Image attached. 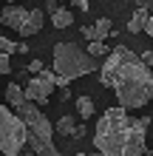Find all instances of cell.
<instances>
[{
	"mask_svg": "<svg viewBox=\"0 0 153 156\" xmlns=\"http://www.w3.org/2000/svg\"><path fill=\"white\" fill-rule=\"evenodd\" d=\"M57 133L60 136H77L79 139V136H85V125L82 122L77 125V116H62L57 122Z\"/></svg>",
	"mask_w": 153,
	"mask_h": 156,
	"instance_id": "obj_8",
	"label": "cell"
},
{
	"mask_svg": "<svg viewBox=\"0 0 153 156\" xmlns=\"http://www.w3.org/2000/svg\"><path fill=\"white\" fill-rule=\"evenodd\" d=\"M79 31H82V37H85V40H96V29H94V26H82Z\"/></svg>",
	"mask_w": 153,
	"mask_h": 156,
	"instance_id": "obj_18",
	"label": "cell"
},
{
	"mask_svg": "<svg viewBox=\"0 0 153 156\" xmlns=\"http://www.w3.org/2000/svg\"><path fill=\"white\" fill-rule=\"evenodd\" d=\"M88 51H91L94 57H105V54H111V51H108V45H105V40H99V37H96V40H88Z\"/></svg>",
	"mask_w": 153,
	"mask_h": 156,
	"instance_id": "obj_14",
	"label": "cell"
},
{
	"mask_svg": "<svg viewBox=\"0 0 153 156\" xmlns=\"http://www.w3.org/2000/svg\"><path fill=\"white\" fill-rule=\"evenodd\" d=\"M43 6H46V12H48V17H51L57 9H62V0H43Z\"/></svg>",
	"mask_w": 153,
	"mask_h": 156,
	"instance_id": "obj_17",
	"label": "cell"
},
{
	"mask_svg": "<svg viewBox=\"0 0 153 156\" xmlns=\"http://www.w3.org/2000/svg\"><path fill=\"white\" fill-rule=\"evenodd\" d=\"M6 3H17V0H6Z\"/></svg>",
	"mask_w": 153,
	"mask_h": 156,
	"instance_id": "obj_25",
	"label": "cell"
},
{
	"mask_svg": "<svg viewBox=\"0 0 153 156\" xmlns=\"http://www.w3.org/2000/svg\"><path fill=\"white\" fill-rule=\"evenodd\" d=\"M17 54H29V45H26V43H17Z\"/></svg>",
	"mask_w": 153,
	"mask_h": 156,
	"instance_id": "obj_23",
	"label": "cell"
},
{
	"mask_svg": "<svg viewBox=\"0 0 153 156\" xmlns=\"http://www.w3.org/2000/svg\"><path fill=\"white\" fill-rule=\"evenodd\" d=\"M54 85H57V71L43 68L40 74L29 77V82H26V97H29V99H34L37 105H46L48 99H51Z\"/></svg>",
	"mask_w": 153,
	"mask_h": 156,
	"instance_id": "obj_7",
	"label": "cell"
},
{
	"mask_svg": "<svg viewBox=\"0 0 153 156\" xmlns=\"http://www.w3.org/2000/svg\"><path fill=\"white\" fill-rule=\"evenodd\" d=\"M17 114L26 119V125H29V145H26V151L29 153H40V156H54L57 153V145H54V128L48 122V116L40 111V105L34 102V99H26L23 105L14 108Z\"/></svg>",
	"mask_w": 153,
	"mask_h": 156,
	"instance_id": "obj_3",
	"label": "cell"
},
{
	"mask_svg": "<svg viewBox=\"0 0 153 156\" xmlns=\"http://www.w3.org/2000/svg\"><path fill=\"white\" fill-rule=\"evenodd\" d=\"M145 31L150 34V37H153V14H150V20H148V26H145Z\"/></svg>",
	"mask_w": 153,
	"mask_h": 156,
	"instance_id": "obj_24",
	"label": "cell"
},
{
	"mask_svg": "<svg viewBox=\"0 0 153 156\" xmlns=\"http://www.w3.org/2000/svg\"><path fill=\"white\" fill-rule=\"evenodd\" d=\"M29 71H31V74H40V71H43V62H40V60H31Z\"/></svg>",
	"mask_w": 153,
	"mask_h": 156,
	"instance_id": "obj_19",
	"label": "cell"
},
{
	"mask_svg": "<svg viewBox=\"0 0 153 156\" xmlns=\"http://www.w3.org/2000/svg\"><path fill=\"white\" fill-rule=\"evenodd\" d=\"M99 57H94L88 48H79L77 43H54V71L68 80L85 77L99 71Z\"/></svg>",
	"mask_w": 153,
	"mask_h": 156,
	"instance_id": "obj_4",
	"label": "cell"
},
{
	"mask_svg": "<svg viewBox=\"0 0 153 156\" xmlns=\"http://www.w3.org/2000/svg\"><path fill=\"white\" fill-rule=\"evenodd\" d=\"M12 71V62H9V51H0V77Z\"/></svg>",
	"mask_w": 153,
	"mask_h": 156,
	"instance_id": "obj_15",
	"label": "cell"
},
{
	"mask_svg": "<svg viewBox=\"0 0 153 156\" xmlns=\"http://www.w3.org/2000/svg\"><path fill=\"white\" fill-rule=\"evenodd\" d=\"M150 68H153V62H150Z\"/></svg>",
	"mask_w": 153,
	"mask_h": 156,
	"instance_id": "obj_26",
	"label": "cell"
},
{
	"mask_svg": "<svg viewBox=\"0 0 153 156\" xmlns=\"http://www.w3.org/2000/svg\"><path fill=\"white\" fill-rule=\"evenodd\" d=\"M142 60H145L148 66H150V62H153V51H142Z\"/></svg>",
	"mask_w": 153,
	"mask_h": 156,
	"instance_id": "obj_22",
	"label": "cell"
},
{
	"mask_svg": "<svg viewBox=\"0 0 153 156\" xmlns=\"http://www.w3.org/2000/svg\"><path fill=\"white\" fill-rule=\"evenodd\" d=\"M136 6H145V9H150V12H153V0H136Z\"/></svg>",
	"mask_w": 153,
	"mask_h": 156,
	"instance_id": "obj_21",
	"label": "cell"
},
{
	"mask_svg": "<svg viewBox=\"0 0 153 156\" xmlns=\"http://www.w3.org/2000/svg\"><path fill=\"white\" fill-rule=\"evenodd\" d=\"M94 29H96V37H99V40H105L108 34L113 31V29H111V20H108V17H99V20H94Z\"/></svg>",
	"mask_w": 153,
	"mask_h": 156,
	"instance_id": "obj_13",
	"label": "cell"
},
{
	"mask_svg": "<svg viewBox=\"0 0 153 156\" xmlns=\"http://www.w3.org/2000/svg\"><path fill=\"white\" fill-rule=\"evenodd\" d=\"M51 23H54V29H68V26L74 23V12H71V9H57V12L51 14Z\"/></svg>",
	"mask_w": 153,
	"mask_h": 156,
	"instance_id": "obj_11",
	"label": "cell"
},
{
	"mask_svg": "<svg viewBox=\"0 0 153 156\" xmlns=\"http://www.w3.org/2000/svg\"><path fill=\"white\" fill-rule=\"evenodd\" d=\"M43 20H46V14L40 12V9H23V6H6L3 12H0V26H6V29L17 31L20 37H31V34H40L43 29Z\"/></svg>",
	"mask_w": 153,
	"mask_h": 156,
	"instance_id": "obj_6",
	"label": "cell"
},
{
	"mask_svg": "<svg viewBox=\"0 0 153 156\" xmlns=\"http://www.w3.org/2000/svg\"><path fill=\"white\" fill-rule=\"evenodd\" d=\"M77 6V12H88V0H71Z\"/></svg>",
	"mask_w": 153,
	"mask_h": 156,
	"instance_id": "obj_20",
	"label": "cell"
},
{
	"mask_svg": "<svg viewBox=\"0 0 153 156\" xmlns=\"http://www.w3.org/2000/svg\"><path fill=\"white\" fill-rule=\"evenodd\" d=\"M29 145V125L12 105H0V153L17 156L26 153Z\"/></svg>",
	"mask_w": 153,
	"mask_h": 156,
	"instance_id": "obj_5",
	"label": "cell"
},
{
	"mask_svg": "<svg viewBox=\"0 0 153 156\" xmlns=\"http://www.w3.org/2000/svg\"><path fill=\"white\" fill-rule=\"evenodd\" d=\"M99 82L113 91L125 108H145L153 99V68L128 45H116L108 54L99 68Z\"/></svg>",
	"mask_w": 153,
	"mask_h": 156,
	"instance_id": "obj_1",
	"label": "cell"
},
{
	"mask_svg": "<svg viewBox=\"0 0 153 156\" xmlns=\"http://www.w3.org/2000/svg\"><path fill=\"white\" fill-rule=\"evenodd\" d=\"M77 114H79V119H91V116L96 114L94 99H91V97H77Z\"/></svg>",
	"mask_w": 153,
	"mask_h": 156,
	"instance_id": "obj_12",
	"label": "cell"
},
{
	"mask_svg": "<svg viewBox=\"0 0 153 156\" xmlns=\"http://www.w3.org/2000/svg\"><path fill=\"white\" fill-rule=\"evenodd\" d=\"M150 116H130L125 105L108 108L94 131V148L105 156H142L148 153Z\"/></svg>",
	"mask_w": 153,
	"mask_h": 156,
	"instance_id": "obj_2",
	"label": "cell"
},
{
	"mask_svg": "<svg viewBox=\"0 0 153 156\" xmlns=\"http://www.w3.org/2000/svg\"><path fill=\"white\" fill-rule=\"evenodd\" d=\"M0 51H9V54H14V51H17V43H12L9 37H3V34H0Z\"/></svg>",
	"mask_w": 153,
	"mask_h": 156,
	"instance_id": "obj_16",
	"label": "cell"
},
{
	"mask_svg": "<svg viewBox=\"0 0 153 156\" xmlns=\"http://www.w3.org/2000/svg\"><path fill=\"white\" fill-rule=\"evenodd\" d=\"M150 20V9L145 6H136V12L130 14V23H128V31L130 34H139V31H145V26Z\"/></svg>",
	"mask_w": 153,
	"mask_h": 156,
	"instance_id": "obj_9",
	"label": "cell"
},
{
	"mask_svg": "<svg viewBox=\"0 0 153 156\" xmlns=\"http://www.w3.org/2000/svg\"><path fill=\"white\" fill-rule=\"evenodd\" d=\"M3 94H6V102L12 105V108H17V105H23L26 99H29V97H26V88L20 85V82H9Z\"/></svg>",
	"mask_w": 153,
	"mask_h": 156,
	"instance_id": "obj_10",
	"label": "cell"
}]
</instances>
